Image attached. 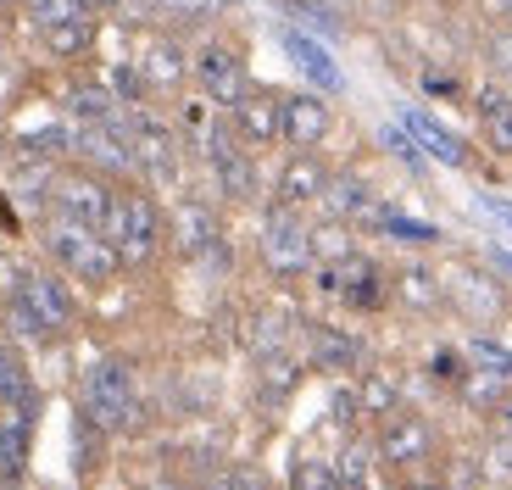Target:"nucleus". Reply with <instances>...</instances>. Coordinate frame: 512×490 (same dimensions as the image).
Returning a JSON list of instances; mask_svg holds the SVG:
<instances>
[{
    "instance_id": "45",
    "label": "nucleus",
    "mask_w": 512,
    "mask_h": 490,
    "mask_svg": "<svg viewBox=\"0 0 512 490\" xmlns=\"http://www.w3.org/2000/svg\"><path fill=\"white\" fill-rule=\"evenodd\" d=\"M0 6H6V0H0Z\"/></svg>"
},
{
    "instance_id": "10",
    "label": "nucleus",
    "mask_w": 512,
    "mask_h": 490,
    "mask_svg": "<svg viewBox=\"0 0 512 490\" xmlns=\"http://www.w3.org/2000/svg\"><path fill=\"white\" fill-rule=\"evenodd\" d=\"M435 457V429H429V418L418 413H396V418H384L379 429V463L390 468H418Z\"/></svg>"
},
{
    "instance_id": "22",
    "label": "nucleus",
    "mask_w": 512,
    "mask_h": 490,
    "mask_svg": "<svg viewBox=\"0 0 512 490\" xmlns=\"http://www.w3.org/2000/svg\"><path fill=\"white\" fill-rule=\"evenodd\" d=\"M479 129H485L490 151L512 156V90L507 84H485L479 90Z\"/></svg>"
},
{
    "instance_id": "30",
    "label": "nucleus",
    "mask_w": 512,
    "mask_h": 490,
    "mask_svg": "<svg viewBox=\"0 0 512 490\" xmlns=\"http://www.w3.org/2000/svg\"><path fill=\"white\" fill-rule=\"evenodd\" d=\"M17 396H28V379H23V362H17V346L0 335V407H12Z\"/></svg>"
},
{
    "instance_id": "14",
    "label": "nucleus",
    "mask_w": 512,
    "mask_h": 490,
    "mask_svg": "<svg viewBox=\"0 0 512 490\" xmlns=\"http://www.w3.org/2000/svg\"><path fill=\"white\" fill-rule=\"evenodd\" d=\"M279 129L295 151H318V140L329 134V101L312 95V90L279 95Z\"/></svg>"
},
{
    "instance_id": "12",
    "label": "nucleus",
    "mask_w": 512,
    "mask_h": 490,
    "mask_svg": "<svg viewBox=\"0 0 512 490\" xmlns=\"http://www.w3.org/2000/svg\"><path fill=\"white\" fill-rule=\"evenodd\" d=\"M73 151L101 173H134V145H128V112L117 123H95V129L73 134Z\"/></svg>"
},
{
    "instance_id": "27",
    "label": "nucleus",
    "mask_w": 512,
    "mask_h": 490,
    "mask_svg": "<svg viewBox=\"0 0 512 490\" xmlns=\"http://www.w3.org/2000/svg\"><path fill=\"white\" fill-rule=\"evenodd\" d=\"M357 407H362L368 418H396V407H401V390H396V379L368 374V379H362V390H357Z\"/></svg>"
},
{
    "instance_id": "40",
    "label": "nucleus",
    "mask_w": 512,
    "mask_h": 490,
    "mask_svg": "<svg viewBox=\"0 0 512 490\" xmlns=\"http://www.w3.org/2000/svg\"><path fill=\"white\" fill-rule=\"evenodd\" d=\"M490 12H496V17H507V28H512V0H490Z\"/></svg>"
},
{
    "instance_id": "36",
    "label": "nucleus",
    "mask_w": 512,
    "mask_h": 490,
    "mask_svg": "<svg viewBox=\"0 0 512 490\" xmlns=\"http://www.w3.org/2000/svg\"><path fill=\"white\" fill-rule=\"evenodd\" d=\"M490 62H496V73L512 84V28H496V34H490Z\"/></svg>"
},
{
    "instance_id": "7",
    "label": "nucleus",
    "mask_w": 512,
    "mask_h": 490,
    "mask_svg": "<svg viewBox=\"0 0 512 490\" xmlns=\"http://www.w3.org/2000/svg\"><path fill=\"white\" fill-rule=\"evenodd\" d=\"M128 145H134V168L151 173L156 184L179 179V134L151 112H128Z\"/></svg>"
},
{
    "instance_id": "38",
    "label": "nucleus",
    "mask_w": 512,
    "mask_h": 490,
    "mask_svg": "<svg viewBox=\"0 0 512 490\" xmlns=\"http://www.w3.org/2000/svg\"><path fill=\"white\" fill-rule=\"evenodd\" d=\"M396 490H451V485H440V479H401Z\"/></svg>"
},
{
    "instance_id": "32",
    "label": "nucleus",
    "mask_w": 512,
    "mask_h": 490,
    "mask_svg": "<svg viewBox=\"0 0 512 490\" xmlns=\"http://www.w3.org/2000/svg\"><path fill=\"white\" fill-rule=\"evenodd\" d=\"M468 368H479V374H496V379H512V351L496 346V340H468Z\"/></svg>"
},
{
    "instance_id": "8",
    "label": "nucleus",
    "mask_w": 512,
    "mask_h": 490,
    "mask_svg": "<svg viewBox=\"0 0 512 490\" xmlns=\"http://www.w3.org/2000/svg\"><path fill=\"white\" fill-rule=\"evenodd\" d=\"M201 156H206V168H212V179L223 184L229 201H251L256 195V168H251L245 145L234 140L229 129H206L201 134Z\"/></svg>"
},
{
    "instance_id": "19",
    "label": "nucleus",
    "mask_w": 512,
    "mask_h": 490,
    "mask_svg": "<svg viewBox=\"0 0 512 490\" xmlns=\"http://www.w3.org/2000/svg\"><path fill=\"white\" fill-rule=\"evenodd\" d=\"M307 362L312 368H334V374H351L368 362V346L346 329H329V323H312L307 329Z\"/></svg>"
},
{
    "instance_id": "2",
    "label": "nucleus",
    "mask_w": 512,
    "mask_h": 490,
    "mask_svg": "<svg viewBox=\"0 0 512 490\" xmlns=\"http://www.w3.org/2000/svg\"><path fill=\"white\" fill-rule=\"evenodd\" d=\"M101 234L112 240V251L123 257V268H140V262H151V257H156V245H162V212H156L151 195H140V190H117Z\"/></svg>"
},
{
    "instance_id": "26",
    "label": "nucleus",
    "mask_w": 512,
    "mask_h": 490,
    "mask_svg": "<svg viewBox=\"0 0 512 490\" xmlns=\"http://www.w3.org/2000/svg\"><path fill=\"white\" fill-rule=\"evenodd\" d=\"M90 45H95V17H73V23H62V28H51V34H45V51L62 56V62L84 56Z\"/></svg>"
},
{
    "instance_id": "24",
    "label": "nucleus",
    "mask_w": 512,
    "mask_h": 490,
    "mask_svg": "<svg viewBox=\"0 0 512 490\" xmlns=\"http://www.w3.org/2000/svg\"><path fill=\"white\" fill-rule=\"evenodd\" d=\"M396 296L407 301V307H418V312H435V307H446V284H440L435 268H401L396 273Z\"/></svg>"
},
{
    "instance_id": "18",
    "label": "nucleus",
    "mask_w": 512,
    "mask_h": 490,
    "mask_svg": "<svg viewBox=\"0 0 512 490\" xmlns=\"http://www.w3.org/2000/svg\"><path fill=\"white\" fill-rule=\"evenodd\" d=\"M334 173L323 168L312 151H295L290 162L279 168V207H312V201H323V190H329Z\"/></svg>"
},
{
    "instance_id": "25",
    "label": "nucleus",
    "mask_w": 512,
    "mask_h": 490,
    "mask_svg": "<svg viewBox=\"0 0 512 490\" xmlns=\"http://www.w3.org/2000/svg\"><path fill=\"white\" fill-rule=\"evenodd\" d=\"M290 56H295V67L318 84V90H340V73H334V62H329V51H323L318 39H307V34H290Z\"/></svg>"
},
{
    "instance_id": "29",
    "label": "nucleus",
    "mask_w": 512,
    "mask_h": 490,
    "mask_svg": "<svg viewBox=\"0 0 512 490\" xmlns=\"http://www.w3.org/2000/svg\"><path fill=\"white\" fill-rule=\"evenodd\" d=\"M73 17H90L78 0H28V23L39 28V34H51V28L73 23Z\"/></svg>"
},
{
    "instance_id": "6",
    "label": "nucleus",
    "mask_w": 512,
    "mask_h": 490,
    "mask_svg": "<svg viewBox=\"0 0 512 490\" xmlns=\"http://www.w3.org/2000/svg\"><path fill=\"white\" fill-rule=\"evenodd\" d=\"M112 184H101L95 173H62L51 184V218L78 223V229H106V212H112Z\"/></svg>"
},
{
    "instance_id": "35",
    "label": "nucleus",
    "mask_w": 512,
    "mask_h": 490,
    "mask_svg": "<svg viewBox=\"0 0 512 490\" xmlns=\"http://www.w3.org/2000/svg\"><path fill=\"white\" fill-rule=\"evenodd\" d=\"M151 6L167 17H212V12H229L234 0H151Z\"/></svg>"
},
{
    "instance_id": "1",
    "label": "nucleus",
    "mask_w": 512,
    "mask_h": 490,
    "mask_svg": "<svg viewBox=\"0 0 512 490\" xmlns=\"http://www.w3.org/2000/svg\"><path fill=\"white\" fill-rule=\"evenodd\" d=\"M84 418L95 429H128L140 418V385L123 357H101L84 374Z\"/></svg>"
},
{
    "instance_id": "34",
    "label": "nucleus",
    "mask_w": 512,
    "mask_h": 490,
    "mask_svg": "<svg viewBox=\"0 0 512 490\" xmlns=\"http://www.w3.org/2000/svg\"><path fill=\"white\" fill-rule=\"evenodd\" d=\"M462 396H468V401H479V407H496V401L507 396V379L479 374V368H462Z\"/></svg>"
},
{
    "instance_id": "13",
    "label": "nucleus",
    "mask_w": 512,
    "mask_h": 490,
    "mask_svg": "<svg viewBox=\"0 0 512 490\" xmlns=\"http://www.w3.org/2000/svg\"><path fill=\"white\" fill-rule=\"evenodd\" d=\"M229 134L245 145V151H262V145L284 140V129H279V95H268V90H245V95H240V106L229 112Z\"/></svg>"
},
{
    "instance_id": "39",
    "label": "nucleus",
    "mask_w": 512,
    "mask_h": 490,
    "mask_svg": "<svg viewBox=\"0 0 512 490\" xmlns=\"http://www.w3.org/2000/svg\"><path fill=\"white\" fill-rule=\"evenodd\" d=\"M496 463H501V468H507V474H512V435H507V440H501V446H496Z\"/></svg>"
},
{
    "instance_id": "28",
    "label": "nucleus",
    "mask_w": 512,
    "mask_h": 490,
    "mask_svg": "<svg viewBox=\"0 0 512 490\" xmlns=\"http://www.w3.org/2000/svg\"><path fill=\"white\" fill-rule=\"evenodd\" d=\"M295 385H301V362H295L290 351H279V357H262V396L279 401V396H290Z\"/></svg>"
},
{
    "instance_id": "16",
    "label": "nucleus",
    "mask_w": 512,
    "mask_h": 490,
    "mask_svg": "<svg viewBox=\"0 0 512 490\" xmlns=\"http://www.w3.org/2000/svg\"><path fill=\"white\" fill-rule=\"evenodd\" d=\"M167 229H173V245H179V257H212L223 245V229H218V212L206 207V201H179L173 207V218H167Z\"/></svg>"
},
{
    "instance_id": "21",
    "label": "nucleus",
    "mask_w": 512,
    "mask_h": 490,
    "mask_svg": "<svg viewBox=\"0 0 512 490\" xmlns=\"http://www.w3.org/2000/svg\"><path fill=\"white\" fill-rule=\"evenodd\" d=\"M184 78H190V56L173 45V39H151L140 51V84H145V95H167V90H179Z\"/></svg>"
},
{
    "instance_id": "17",
    "label": "nucleus",
    "mask_w": 512,
    "mask_h": 490,
    "mask_svg": "<svg viewBox=\"0 0 512 490\" xmlns=\"http://www.w3.org/2000/svg\"><path fill=\"white\" fill-rule=\"evenodd\" d=\"M28 440H34V390L12 401V413L0 418V485H17L28 468Z\"/></svg>"
},
{
    "instance_id": "37",
    "label": "nucleus",
    "mask_w": 512,
    "mask_h": 490,
    "mask_svg": "<svg viewBox=\"0 0 512 490\" xmlns=\"http://www.w3.org/2000/svg\"><path fill=\"white\" fill-rule=\"evenodd\" d=\"M218 490H273L268 479L256 474V468H234V474H223L218 479Z\"/></svg>"
},
{
    "instance_id": "20",
    "label": "nucleus",
    "mask_w": 512,
    "mask_h": 490,
    "mask_svg": "<svg viewBox=\"0 0 512 490\" xmlns=\"http://www.w3.org/2000/svg\"><path fill=\"white\" fill-rule=\"evenodd\" d=\"M318 207L329 212L334 223H373V218H379V212H384L379 201H373V190H368V184L357 179V173H334Z\"/></svg>"
},
{
    "instance_id": "11",
    "label": "nucleus",
    "mask_w": 512,
    "mask_h": 490,
    "mask_svg": "<svg viewBox=\"0 0 512 490\" xmlns=\"http://www.w3.org/2000/svg\"><path fill=\"white\" fill-rule=\"evenodd\" d=\"M318 284L329 290V296H340V301H351V307H379L384 301V279H379V262H368V257H340V262H323V273H318Z\"/></svg>"
},
{
    "instance_id": "41",
    "label": "nucleus",
    "mask_w": 512,
    "mask_h": 490,
    "mask_svg": "<svg viewBox=\"0 0 512 490\" xmlns=\"http://www.w3.org/2000/svg\"><path fill=\"white\" fill-rule=\"evenodd\" d=\"M78 6H84V12L95 17V12H106V6H117V0H78Z\"/></svg>"
},
{
    "instance_id": "31",
    "label": "nucleus",
    "mask_w": 512,
    "mask_h": 490,
    "mask_svg": "<svg viewBox=\"0 0 512 490\" xmlns=\"http://www.w3.org/2000/svg\"><path fill=\"white\" fill-rule=\"evenodd\" d=\"M290 485L295 490H340V474H334L329 457H301L295 474H290Z\"/></svg>"
},
{
    "instance_id": "4",
    "label": "nucleus",
    "mask_w": 512,
    "mask_h": 490,
    "mask_svg": "<svg viewBox=\"0 0 512 490\" xmlns=\"http://www.w3.org/2000/svg\"><path fill=\"white\" fill-rule=\"evenodd\" d=\"M190 78L212 106L234 112L240 95H245V56L234 51L229 39H206V45H195V56H190Z\"/></svg>"
},
{
    "instance_id": "23",
    "label": "nucleus",
    "mask_w": 512,
    "mask_h": 490,
    "mask_svg": "<svg viewBox=\"0 0 512 490\" xmlns=\"http://www.w3.org/2000/svg\"><path fill=\"white\" fill-rule=\"evenodd\" d=\"M290 335H295V312H256L251 318V351L256 357H279V351H290Z\"/></svg>"
},
{
    "instance_id": "43",
    "label": "nucleus",
    "mask_w": 512,
    "mask_h": 490,
    "mask_svg": "<svg viewBox=\"0 0 512 490\" xmlns=\"http://www.w3.org/2000/svg\"><path fill=\"white\" fill-rule=\"evenodd\" d=\"M0 223H6V229H17V218H12V207H6V201H0Z\"/></svg>"
},
{
    "instance_id": "3",
    "label": "nucleus",
    "mask_w": 512,
    "mask_h": 490,
    "mask_svg": "<svg viewBox=\"0 0 512 490\" xmlns=\"http://www.w3.org/2000/svg\"><path fill=\"white\" fill-rule=\"evenodd\" d=\"M45 251H51L67 273H78L84 284H106V279H117V273H123V257L112 251V240H106V234L78 229V223H62V218L45 223Z\"/></svg>"
},
{
    "instance_id": "33",
    "label": "nucleus",
    "mask_w": 512,
    "mask_h": 490,
    "mask_svg": "<svg viewBox=\"0 0 512 490\" xmlns=\"http://www.w3.org/2000/svg\"><path fill=\"white\" fill-rule=\"evenodd\" d=\"M334 474H340V490H351V485H362V490H368L373 452H368V446H346V452L334 457Z\"/></svg>"
},
{
    "instance_id": "42",
    "label": "nucleus",
    "mask_w": 512,
    "mask_h": 490,
    "mask_svg": "<svg viewBox=\"0 0 512 490\" xmlns=\"http://www.w3.org/2000/svg\"><path fill=\"white\" fill-rule=\"evenodd\" d=\"M145 490H184V485H173V479H151Z\"/></svg>"
},
{
    "instance_id": "9",
    "label": "nucleus",
    "mask_w": 512,
    "mask_h": 490,
    "mask_svg": "<svg viewBox=\"0 0 512 490\" xmlns=\"http://www.w3.org/2000/svg\"><path fill=\"white\" fill-rule=\"evenodd\" d=\"M17 307H28V318L39 323V335H62L67 323H73V296H67V284L45 268H28L23 290H17Z\"/></svg>"
},
{
    "instance_id": "44",
    "label": "nucleus",
    "mask_w": 512,
    "mask_h": 490,
    "mask_svg": "<svg viewBox=\"0 0 512 490\" xmlns=\"http://www.w3.org/2000/svg\"><path fill=\"white\" fill-rule=\"evenodd\" d=\"M351 490H362V485H351Z\"/></svg>"
},
{
    "instance_id": "5",
    "label": "nucleus",
    "mask_w": 512,
    "mask_h": 490,
    "mask_svg": "<svg viewBox=\"0 0 512 490\" xmlns=\"http://www.w3.org/2000/svg\"><path fill=\"white\" fill-rule=\"evenodd\" d=\"M256 245H262V268L279 273V279H295V273L312 268V229L295 218L290 207H273L268 218H262Z\"/></svg>"
},
{
    "instance_id": "46",
    "label": "nucleus",
    "mask_w": 512,
    "mask_h": 490,
    "mask_svg": "<svg viewBox=\"0 0 512 490\" xmlns=\"http://www.w3.org/2000/svg\"><path fill=\"white\" fill-rule=\"evenodd\" d=\"M507 418H512V413H507Z\"/></svg>"
},
{
    "instance_id": "15",
    "label": "nucleus",
    "mask_w": 512,
    "mask_h": 490,
    "mask_svg": "<svg viewBox=\"0 0 512 490\" xmlns=\"http://www.w3.org/2000/svg\"><path fill=\"white\" fill-rule=\"evenodd\" d=\"M440 284H446V301H457L462 318H474V323H496L501 318V290H496L490 273L451 268V273H440Z\"/></svg>"
}]
</instances>
